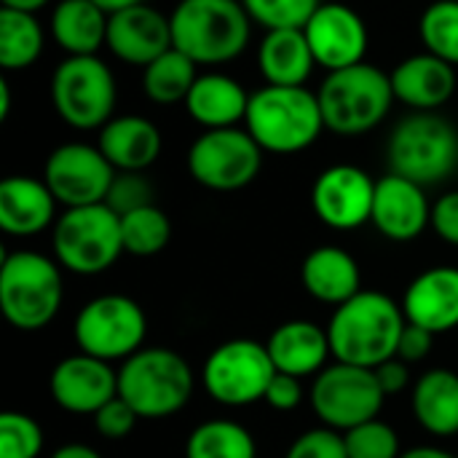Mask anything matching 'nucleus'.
<instances>
[{"mask_svg":"<svg viewBox=\"0 0 458 458\" xmlns=\"http://www.w3.org/2000/svg\"><path fill=\"white\" fill-rule=\"evenodd\" d=\"M56 196L46 180L30 174H11L0 182V231L16 239H30L54 228Z\"/></svg>","mask_w":458,"mask_h":458,"instance_id":"nucleus-22","label":"nucleus"},{"mask_svg":"<svg viewBox=\"0 0 458 458\" xmlns=\"http://www.w3.org/2000/svg\"><path fill=\"white\" fill-rule=\"evenodd\" d=\"M43 445V427L32 416L16 411H5L0 416V458H38Z\"/></svg>","mask_w":458,"mask_h":458,"instance_id":"nucleus-35","label":"nucleus"},{"mask_svg":"<svg viewBox=\"0 0 458 458\" xmlns=\"http://www.w3.org/2000/svg\"><path fill=\"white\" fill-rule=\"evenodd\" d=\"M386 158L394 174L437 185L458 169V131L440 113H411L392 129Z\"/></svg>","mask_w":458,"mask_h":458,"instance_id":"nucleus-7","label":"nucleus"},{"mask_svg":"<svg viewBox=\"0 0 458 458\" xmlns=\"http://www.w3.org/2000/svg\"><path fill=\"white\" fill-rule=\"evenodd\" d=\"M344 443H346V454L349 458H400V437L397 432L381 421L373 419L368 424H360L349 432H344Z\"/></svg>","mask_w":458,"mask_h":458,"instance_id":"nucleus-37","label":"nucleus"},{"mask_svg":"<svg viewBox=\"0 0 458 458\" xmlns=\"http://www.w3.org/2000/svg\"><path fill=\"white\" fill-rule=\"evenodd\" d=\"M263 166V150L247 129H207L188 148L191 177L217 193L247 188Z\"/></svg>","mask_w":458,"mask_h":458,"instance_id":"nucleus-13","label":"nucleus"},{"mask_svg":"<svg viewBox=\"0 0 458 458\" xmlns=\"http://www.w3.org/2000/svg\"><path fill=\"white\" fill-rule=\"evenodd\" d=\"M411 405L424 432L435 437L458 435V373L448 368L427 370L413 384Z\"/></svg>","mask_w":458,"mask_h":458,"instance_id":"nucleus-29","label":"nucleus"},{"mask_svg":"<svg viewBox=\"0 0 458 458\" xmlns=\"http://www.w3.org/2000/svg\"><path fill=\"white\" fill-rule=\"evenodd\" d=\"M64 301V279L56 258L35 250H13L0 263V311L21 333L43 330L54 322Z\"/></svg>","mask_w":458,"mask_h":458,"instance_id":"nucleus-4","label":"nucleus"},{"mask_svg":"<svg viewBox=\"0 0 458 458\" xmlns=\"http://www.w3.org/2000/svg\"><path fill=\"white\" fill-rule=\"evenodd\" d=\"M105 46L118 62L145 70L153 59L172 48L169 16L148 3L121 8L107 19Z\"/></svg>","mask_w":458,"mask_h":458,"instance_id":"nucleus-18","label":"nucleus"},{"mask_svg":"<svg viewBox=\"0 0 458 458\" xmlns=\"http://www.w3.org/2000/svg\"><path fill=\"white\" fill-rule=\"evenodd\" d=\"M137 421H140V416L121 397L110 400L105 408H99L94 413V427H97V432L105 440H123V437H129L134 432Z\"/></svg>","mask_w":458,"mask_h":458,"instance_id":"nucleus-40","label":"nucleus"},{"mask_svg":"<svg viewBox=\"0 0 458 458\" xmlns=\"http://www.w3.org/2000/svg\"><path fill=\"white\" fill-rule=\"evenodd\" d=\"M284 458H349L344 435L330 427H317L293 440Z\"/></svg>","mask_w":458,"mask_h":458,"instance_id":"nucleus-39","label":"nucleus"},{"mask_svg":"<svg viewBox=\"0 0 458 458\" xmlns=\"http://www.w3.org/2000/svg\"><path fill=\"white\" fill-rule=\"evenodd\" d=\"M199 78V64L174 46L142 70V94L161 107L182 105Z\"/></svg>","mask_w":458,"mask_h":458,"instance_id":"nucleus-31","label":"nucleus"},{"mask_svg":"<svg viewBox=\"0 0 458 458\" xmlns=\"http://www.w3.org/2000/svg\"><path fill=\"white\" fill-rule=\"evenodd\" d=\"M185 458H258V445L247 427L228 419H212L188 435Z\"/></svg>","mask_w":458,"mask_h":458,"instance_id":"nucleus-32","label":"nucleus"},{"mask_svg":"<svg viewBox=\"0 0 458 458\" xmlns=\"http://www.w3.org/2000/svg\"><path fill=\"white\" fill-rule=\"evenodd\" d=\"M456 458H458V456H456Z\"/></svg>","mask_w":458,"mask_h":458,"instance_id":"nucleus-50","label":"nucleus"},{"mask_svg":"<svg viewBox=\"0 0 458 458\" xmlns=\"http://www.w3.org/2000/svg\"><path fill=\"white\" fill-rule=\"evenodd\" d=\"M11 113V81L3 78L0 81V121H5Z\"/></svg>","mask_w":458,"mask_h":458,"instance_id":"nucleus-48","label":"nucleus"},{"mask_svg":"<svg viewBox=\"0 0 458 458\" xmlns=\"http://www.w3.org/2000/svg\"><path fill=\"white\" fill-rule=\"evenodd\" d=\"M244 129L263 153H303L325 131L319 97L306 86H260L250 94Z\"/></svg>","mask_w":458,"mask_h":458,"instance_id":"nucleus-3","label":"nucleus"},{"mask_svg":"<svg viewBox=\"0 0 458 458\" xmlns=\"http://www.w3.org/2000/svg\"><path fill=\"white\" fill-rule=\"evenodd\" d=\"M99 8H105L107 13H115L121 8H129V5H137V3H145V0H94Z\"/></svg>","mask_w":458,"mask_h":458,"instance_id":"nucleus-49","label":"nucleus"},{"mask_svg":"<svg viewBox=\"0 0 458 458\" xmlns=\"http://www.w3.org/2000/svg\"><path fill=\"white\" fill-rule=\"evenodd\" d=\"M123 250L134 258H153L158 255L172 239V223L164 209L156 204L134 209L121 217Z\"/></svg>","mask_w":458,"mask_h":458,"instance_id":"nucleus-33","label":"nucleus"},{"mask_svg":"<svg viewBox=\"0 0 458 458\" xmlns=\"http://www.w3.org/2000/svg\"><path fill=\"white\" fill-rule=\"evenodd\" d=\"M250 19L263 30H287V27H306L311 13L325 0H242Z\"/></svg>","mask_w":458,"mask_h":458,"instance_id":"nucleus-36","label":"nucleus"},{"mask_svg":"<svg viewBox=\"0 0 458 458\" xmlns=\"http://www.w3.org/2000/svg\"><path fill=\"white\" fill-rule=\"evenodd\" d=\"M48 392L62 411L94 416L118 397V370H113V365L105 360L78 352L56 362L48 378Z\"/></svg>","mask_w":458,"mask_h":458,"instance_id":"nucleus-17","label":"nucleus"},{"mask_svg":"<svg viewBox=\"0 0 458 458\" xmlns=\"http://www.w3.org/2000/svg\"><path fill=\"white\" fill-rule=\"evenodd\" d=\"M276 368L266 344L252 338H233L209 352L201 368V386L217 405L244 408L266 400V389Z\"/></svg>","mask_w":458,"mask_h":458,"instance_id":"nucleus-11","label":"nucleus"},{"mask_svg":"<svg viewBox=\"0 0 458 458\" xmlns=\"http://www.w3.org/2000/svg\"><path fill=\"white\" fill-rule=\"evenodd\" d=\"M266 349L276 373H287L295 378L319 376L327 368V360L333 357L327 327H319L309 319H290L279 325L268 335Z\"/></svg>","mask_w":458,"mask_h":458,"instance_id":"nucleus-23","label":"nucleus"},{"mask_svg":"<svg viewBox=\"0 0 458 458\" xmlns=\"http://www.w3.org/2000/svg\"><path fill=\"white\" fill-rule=\"evenodd\" d=\"M317 67L335 72L365 62L370 32L360 11L346 3H322L303 27Z\"/></svg>","mask_w":458,"mask_h":458,"instance_id":"nucleus-16","label":"nucleus"},{"mask_svg":"<svg viewBox=\"0 0 458 458\" xmlns=\"http://www.w3.org/2000/svg\"><path fill=\"white\" fill-rule=\"evenodd\" d=\"M46 46V30L30 11L0 8V67L19 72L32 67Z\"/></svg>","mask_w":458,"mask_h":458,"instance_id":"nucleus-30","label":"nucleus"},{"mask_svg":"<svg viewBox=\"0 0 458 458\" xmlns=\"http://www.w3.org/2000/svg\"><path fill=\"white\" fill-rule=\"evenodd\" d=\"M303 378L287 376V373H276L266 389V405L279 411V413H290L303 403Z\"/></svg>","mask_w":458,"mask_h":458,"instance_id":"nucleus-41","label":"nucleus"},{"mask_svg":"<svg viewBox=\"0 0 458 458\" xmlns=\"http://www.w3.org/2000/svg\"><path fill=\"white\" fill-rule=\"evenodd\" d=\"M107 19L94 0H59L48 16V35L64 56H94L107 43Z\"/></svg>","mask_w":458,"mask_h":458,"instance_id":"nucleus-27","label":"nucleus"},{"mask_svg":"<svg viewBox=\"0 0 458 458\" xmlns=\"http://www.w3.org/2000/svg\"><path fill=\"white\" fill-rule=\"evenodd\" d=\"M301 282L306 293L327 306H341L362 293V271L352 252L344 247H317L301 266Z\"/></svg>","mask_w":458,"mask_h":458,"instance_id":"nucleus-26","label":"nucleus"},{"mask_svg":"<svg viewBox=\"0 0 458 458\" xmlns=\"http://www.w3.org/2000/svg\"><path fill=\"white\" fill-rule=\"evenodd\" d=\"M400 458H456V456H451V454H445L443 448H435V445H419V448L405 451Z\"/></svg>","mask_w":458,"mask_h":458,"instance_id":"nucleus-46","label":"nucleus"},{"mask_svg":"<svg viewBox=\"0 0 458 458\" xmlns=\"http://www.w3.org/2000/svg\"><path fill=\"white\" fill-rule=\"evenodd\" d=\"M317 97L325 129L338 137H360L378 129L397 102L392 78L370 62L327 72Z\"/></svg>","mask_w":458,"mask_h":458,"instance_id":"nucleus-5","label":"nucleus"},{"mask_svg":"<svg viewBox=\"0 0 458 458\" xmlns=\"http://www.w3.org/2000/svg\"><path fill=\"white\" fill-rule=\"evenodd\" d=\"M384 400L386 394L376 378V370L346 362L327 365L319 376H314L309 392L314 416L322 421V427H330L341 435L378 419Z\"/></svg>","mask_w":458,"mask_h":458,"instance_id":"nucleus-12","label":"nucleus"},{"mask_svg":"<svg viewBox=\"0 0 458 458\" xmlns=\"http://www.w3.org/2000/svg\"><path fill=\"white\" fill-rule=\"evenodd\" d=\"M51 247L64 271L78 276L105 274L126 252L121 215L107 204L64 209L51 228Z\"/></svg>","mask_w":458,"mask_h":458,"instance_id":"nucleus-8","label":"nucleus"},{"mask_svg":"<svg viewBox=\"0 0 458 458\" xmlns=\"http://www.w3.org/2000/svg\"><path fill=\"white\" fill-rule=\"evenodd\" d=\"M432 346H435V335L419 325H405L403 335H400V346H397V357L408 365L413 362H424L429 354H432Z\"/></svg>","mask_w":458,"mask_h":458,"instance_id":"nucleus-43","label":"nucleus"},{"mask_svg":"<svg viewBox=\"0 0 458 458\" xmlns=\"http://www.w3.org/2000/svg\"><path fill=\"white\" fill-rule=\"evenodd\" d=\"M376 180L357 164H333L311 185V209L333 231H357L370 223Z\"/></svg>","mask_w":458,"mask_h":458,"instance_id":"nucleus-15","label":"nucleus"},{"mask_svg":"<svg viewBox=\"0 0 458 458\" xmlns=\"http://www.w3.org/2000/svg\"><path fill=\"white\" fill-rule=\"evenodd\" d=\"M370 223L389 242L419 239L432 225V204L427 188L394 172L384 174L376 180Z\"/></svg>","mask_w":458,"mask_h":458,"instance_id":"nucleus-19","label":"nucleus"},{"mask_svg":"<svg viewBox=\"0 0 458 458\" xmlns=\"http://www.w3.org/2000/svg\"><path fill=\"white\" fill-rule=\"evenodd\" d=\"M424 51L458 67V0H435L419 16Z\"/></svg>","mask_w":458,"mask_h":458,"instance_id":"nucleus-34","label":"nucleus"},{"mask_svg":"<svg viewBox=\"0 0 458 458\" xmlns=\"http://www.w3.org/2000/svg\"><path fill=\"white\" fill-rule=\"evenodd\" d=\"M51 458H102L99 451H94L91 445H83V443H70V445H62L56 448Z\"/></svg>","mask_w":458,"mask_h":458,"instance_id":"nucleus-45","label":"nucleus"},{"mask_svg":"<svg viewBox=\"0 0 458 458\" xmlns=\"http://www.w3.org/2000/svg\"><path fill=\"white\" fill-rule=\"evenodd\" d=\"M105 204L115 212V215H129L134 209L150 207L153 204V185L145 180L142 172H118L110 193L105 199Z\"/></svg>","mask_w":458,"mask_h":458,"instance_id":"nucleus-38","label":"nucleus"},{"mask_svg":"<svg viewBox=\"0 0 458 458\" xmlns=\"http://www.w3.org/2000/svg\"><path fill=\"white\" fill-rule=\"evenodd\" d=\"M99 150L115 166V172H145L161 156V129L137 113L110 118L97 137Z\"/></svg>","mask_w":458,"mask_h":458,"instance_id":"nucleus-25","label":"nucleus"},{"mask_svg":"<svg viewBox=\"0 0 458 458\" xmlns=\"http://www.w3.org/2000/svg\"><path fill=\"white\" fill-rule=\"evenodd\" d=\"M115 75L97 54L64 56L51 72V105L75 131H99L115 118Z\"/></svg>","mask_w":458,"mask_h":458,"instance_id":"nucleus-9","label":"nucleus"},{"mask_svg":"<svg viewBox=\"0 0 458 458\" xmlns=\"http://www.w3.org/2000/svg\"><path fill=\"white\" fill-rule=\"evenodd\" d=\"M148 317L142 306L118 293L97 295L81 306L72 322V338L78 352L105 360L123 362L145 346Z\"/></svg>","mask_w":458,"mask_h":458,"instance_id":"nucleus-10","label":"nucleus"},{"mask_svg":"<svg viewBox=\"0 0 458 458\" xmlns=\"http://www.w3.org/2000/svg\"><path fill=\"white\" fill-rule=\"evenodd\" d=\"M185 113L207 131V129H231L244 123L250 107V91L239 78L207 70L199 72L193 89L185 97Z\"/></svg>","mask_w":458,"mask_h":458,"instance_id":"nucleus-24","label":"nucleus"},{"mask_svg":"<svg viewBox=\"0 0 458 458\" xmlns=\"http://www.w3.org/2000/svg\"><path fill=\"white\" fill-rule=\"evenodd\" d=\"M432 231L451 247H458V191L443 193L432 204Z\"/></svg>","mask_w":458,"mask_h":458,"instance_id":"nucleus-42","label":"nucleus"},{"mask_svg":"<svg viewBox=\"0 0 458 458\" xmlns=\"http://www.w3.org/2000/svg\"><path fill=\"white\" fill-rule=\"evenodd\" d=\"M193 389L188 360L164 346H142L118 368V397L148 421L180 413L191 403Z\"/></svg>","mask_w":458,"mask_h":458,"instance_id":"nucleus-6","label":"nucleus"},{"mask_svg":"<svg viewBox=\"0 0 458 458\" xmlns=\"http://www.w3.org/2000/svg\"><path fill=\"white\" fill-rule=\"evenodd\" d=\"M394 99L413 113H437L456 94V67L440 56L421 51L394 64L389 72Z\"/></svg>","mask_w":458,"mask_h":458,"instance_id":"nucleus-20","label":"nucleus"},{"mask_svg":"<svg viewBox=\"0 0 458 458\" xmlns=\"http://www.w3.org/2000/svg\"><path fill=\"white\" fill-rule=\"evenodd\" d=\"M376 378H378V384H381V389H384L386 397L403 394L411 386V365L403 362L400 357L386 360L384 365L376 368Z\"/></svg>","mask_w":458,"mask_h":458,"instance_id":"nucleus-44","label":"nucleus"},{"mask_svg":"<svg viewBox=\"0 0 458 458\" xmlns=\"http://www.w3.org/2000/svg\"><path fill=\"white\" fill-rule=\"evenodd\" d=\"M314 67L317 59L301 27L266 30L258 46V70L266 86H306Z\"/></svg>","mask_w":458,"mask_h":458,"instance_id":"nucleus-28","label":"nucleus"},{"mask_svg":"<svg viewBox=\"0 0 458 458\" xmlns=\"http://www.w3.org/2000/svg\"><path fill=\"white\" fill-rule=\"evenodd\" d=\"M3 8H16V11H30V13H38L40 8H46L51 0H0Z\"/></svg>","mask_w":458,"mask_h":458,"instance_id":"nucleus-47","label":"nucleus"},{"mask_svg":"<svg viewBox=\"0 0 458 458\" xmlns=\"http://www.w3.org/2000/svg\"><path fill=\"white\" fill-rule=\"evenodd\" d=\"M403 311L411 325L443 335L458 327V268L432 266L421 271L403 295Z\"/></svg>","mask_w":458,"mask_h":458,"instance_id":"nucleus-21","label":"nucleus"},{"mask_svg":"<svg viewBox=\"0 0 458 458\" xmlns=\"http://www.w3.org/2000/svg\"><path fill=\"white\" fill-rule=\"evenodd\" d=\"M115 174V166L105 158L99 145L89 142L56 145L43 166V180L64 209L105 204Z\"/></svg>","mask_w":458,"mask_h":458,"instance_id":"nucleus-14","label":"nucleus"},{"mask_svg":"<svg viewBox=\"0 0 458 458\" xmlns=\"http://www.w3.org/2000/svg\"><path fill=\"white\" fill-rule=\"evenodd\" d=\"M405 325L403 303L378 290H362L352 301L335 306L327 322L333 360L376 370L397 357Z\"/></svg>","mask_w":458,"mask_h":458,"instance_id":"nucleus-1","label":"nucleus"},{"mask_svg":"<svg viewBox=\"0 0 458 458\" xmlns=\"http://www.w3.org/2000/svg\"><path fill=\"white\" fill-rule=\"evenodd\" d=\"M169 24L177 51L199 67H223L247 51L255 21L242 0H180Z\"/></svg>","mask_w":458,"mask_h":458,"instance_id":"nucleus-2","label":"nucleus"}]
</instances>
